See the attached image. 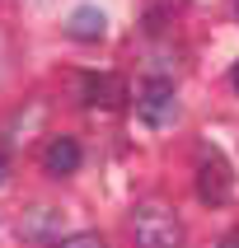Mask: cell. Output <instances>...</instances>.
<instances>
[{"instance_id":"cell-14","label":"cell","mask_w":239,"mask_h":248,"mask_svg":"<svg viewBox=\"0 0 239 248\" xmlns=\"http://www.w3.org/2000/svg\"><path fill=\"white\" fill-rule=\"evenodd\" d=\"M235 10H239V0H235Z\"/></svg>"},{"instance_id":"cell-12","label":"cell","mask_w":239,"mask_h":248,"mask_svg":"<svg viewBox=\"0 0 239 248\" xmlns=\"http://www.w3.org/2000/svg\"><path fill=\"white\" fill-rule=\"evenodd\" d=\"M230 80H235V89H239V61H235V70H230Z\"/></svg>"},{"instance_id":"cell-11","label":"cell","mask_w":239,"mask_h":248,"mask_svg":"<svg viewBox=\"0 0 239 248\" xmlns=\"http://www.w3.org/2000/svg\"><path fill=\"white\" fill-rule=\"evenodd\" d=\"M216 248H239V230H225V234L216 239Z\"/></svg>"},{"instance_id":"cell-1","label":"cell","mask_w":239,"mask_h":248,"mask_svg":"<svg viewBox=\"0 0 239 248\" xmlns=\"http://www.w3.org/2000/svg\"><path fill=\"white\" fill-rule=\"evenodd\" d=\"M131 244L136 248H183V220L164 202H141L131 211Z\"/></svg>"},{"instance_id":"cell-2","label":"cell","mask_w":239,"mask_h":248,"mask_svg":"<svg viewBox=\"0 0 239 248\" xmlns=\"http://www.w3.org/2000/svg\"><path fill=\"white\" fill-rule=\"evenodd\" d=\"M136 112L145 126H169L178 117V98H174V84L159 80V75H145L141 80V94H136Z\"/></svg>"},{"instance_id":"cell-6","label":"cell","mask_w":239,"mask_h":248,"mask_svg":"<svg viewBox=\"0 0 239 248\" xmlns=\"http://www.w3.org/2000/svg\"><path fill=\"white\" fill-rule=\"evenodd\" d=\"M61 234V211L52 206H38V211H28L24 220H19V239L24 244H42V239H52Z\"/></svg>"},{"instance_id":"cell-5","label":"cell","mask_w":239,"mask_h":248,"mask_svg":"<svg viewBox=\"0 0 239 248\" xmlns=\"http://www.w3.org/2000/svg\"><path fill=\"white\" fill-rule=\"evenodd\" d=\"M80 159H84V150H80L75 136H52L42 145V169H47L52 178H70V173L80 169Z\"/></svg>"},{"instance_id":"cell-8","label":"cell","mask_w":239,"mask_h":248,"mask_svg":"<svg viewBox=\"0 0 239 248\" xmlns=\"http://www.w3.org/2000/svg\"><path fill=\"white\" fill-rule=\"evenodd\" d=\"M38 112H42V103H28V112H14V117H10L14 126H5V140H10V145L28 140L33 131H38V122H28V117H38Z\"/></svg>"},{"instance_id":"cell-4","label":"cell","mask_w":239,"mask_h":248,"mask_svg":"<svg viewBox=\"0 0 239 248\" xmlns=\"http://www.w3.org/2000/svg\"><path fill=\"white\" fill-rule=\"evenodd\" d=\"M197 197L207 202V206H225L230 197H235V169L225 155H202V164H197Z\"/></svg>"},{"instance_id":"cell-13","label":"cell","mask_w":239,"mask_h":248,"mask_svg":"<svg viewBox=\"0 0 239 248\" xmlns=\"http://www.w3.org/2000/svg\"><path fill=\"white\" fill-rule=\"evenodd\" d=\"M0 183H5V159H0Z\"/></svg>"},{"instance_id":"cell-3","label":"cell","mask_w":239,"mask_h":248,"mask_svg":"<svg viewBox=\"0 0 239 248\" xmlns=\"http://www.w3.org/2000/svg\"><path fill=\"white\" fill-rule=\"evenodd\" d=\"M80 98L89 103V108L117 112V108H127L131 89H127V80L112 75V70H80Z\"/></svg>"},{"instance_id":"cell-9","label":"cell","mask_w":239,"mask_h":248,"mask_svg":"<svg viewBox=\"0 0 239 248\" xmlns=\"http://www.w3.org/2000/svg\"><path fill=\"white\" fill-rule=\"evenodd\" d=\"M56 248H108V239L98 234V230H80V234H66Z\"/></svg>"},{"instance_id":"cell-7","label":"cell","mask_w":239,"mask_h":248,"mask_svg":"<svg viewBox=\"0 0 239 248\" xmlns=\"http://www.w3.org/2000/svg\"><path fill=\"white\" fill-rule=\"evenodd\" d=\"M103 28H108V14L98 10V5H75L66 14V33L70 38H103Z\"/></svg>"},{"instance_id":"cell-10","label":"cell","mask_w":239,"mask_h":248,"mask_svg":"<svg viewBox=\"0 0 239 248\" xmlns=\"http://www.w3.org/2000/svg\"><path fill=\"white\" fill-rule=\"evenodd\" d=\"M169 19H174V5H150V14H145V28H164Z\"/></svg>"}]
</instances>
